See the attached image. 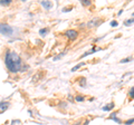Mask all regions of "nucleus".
<instances>
[{"label":"nucleus","mask_w":134,"mask_h":125,"mask_svg":"<svg viewBox=\"0 0 134 125\" xmlns=\"http://www.w3.org/2000/svg\"><path fill=\"white\" fill-rule=\"evenodd\" d=\"M46 31H47V29H43V30H40V34L44 35V34H46Z\"/></svg>","instance_id":"4468645a"},{"label":"nucleus","mask_w":134,"mask_h":125,"mask_svg":"<svg viewBox=\"0 0 134 125\" xmlns=\"http://www.w3.org/2000/svg\"><path fill=\"white\" fill-rule=\"evenodd\" d=\"M65 35L68 37L69 39H76L77 38V36H78V34H77V31H75V30H67L66 32H65Z\"/></svg>","instance_id":"7ed1b4c3"},{"label":"nucleus","mask_w":134,"mask_h":125,"mask_svg":"<svg viewBox=\"0 0 134 125\" xmlns=\"http://www.w3.org/2000/svg\"><path fill=\"white\" fill-rule=\"evenodd\" d=\"M132 123H134V117H133L132 120H127L126 122H125V124H126V125H129V124H132Z\"/></svg>","instance_id":"9d476101"},{"label":"nucleus","mask_w":134,"mask_h":125,"mask_svg":"<svg viewBox=\"0 0 134 125\" xmlns=\"http://www.w3.org/2000/svg\"><path fill=\"white\" fill-rule=\"evenodd\" d=\"M130 97H131V98H134V87H132L131 90H130Z\"/></svg>","instance_id":"1a4fd4ad"},{"label":"nucleus","mask_w":134,"mask_h":125,"mask_svg":"<svg viewBox=\"0 0 134 125\" xmlns=\"http://www.w3.org/2000/svg\"><path fill=\"white\" fill-rule=\"evenodd\" d=\"M0 32L5 36H10L14 32V29L7 24H0Z\"/></svg>","instance_id":"f03ea898"},{"label":"nucleus","mask_w":134,"mask_h":125,"mask_svg":"<svg viewBox=\"0 0 134 125\" xmlns=\"http://www.w3.org/2000/svg\"><path fill=\"white\" fill-rule=\"evenodd\" d=\"M8 106H9V104L8 103H5V102H2V103H0V112H3V111H6Z\"/></svg>","instance_id":"20e7f679"},{"label":"nucleus","mask_w":134,"mask_h":125,"mask_svg":"<svg viewBox=\"0 0 134 125\" xmlns=\"http://www.w3.org/2000/svg\"><path fill=\"white\" fill-rule=\"evenodd\" d=\"M6 66L11 73H17L21 69V59L14 52H9L6 55Z\"/></svg>","instance_id":"f257e3e1"},{"label":"nucleus","mask_w":134,"mask_h":125,"mask_svg":"<svg viewBox=\"0 0 134 125\" xmlns=\"http://www.w3.org/2000/svg\"><path fill=\"white\" fill-rule=\"evenodd\" d=\"M127 61H130V58H125V59H123V60H121V62H127Z\"/></svg>","instance_id":"f8f14e48"},{"label":"nucleus","mask_w":134,"mask_h":125,"mask_svg":"<svg viewBox=\"0 0 134 125\" xmlns=\"http://www.w3.org/2000/svg\"><path fill=\"white\" fill-rule=\"evenodd\" d=\"M74 125H79V122H77L76 124H74Z\"/></svg>","instance_id":"dca6fc26"},{"label":"nucleus","mask_w":134,"mask_h":125,"mask_svg":"<svg viewBox=\"0 0 134 125\" xmlns=\"http://www.w3.org/2000/svg\"><path fill=\"white\" fill-rule=\"evenodd\" d=\"M76 101H78V102H82V101H83V97H76Z\"/></svg>","instance_id":"2eb2a0df"},{"label":"nucleus","mask_w":134,"mask_h":125,"mask_svg":"<svg viewBox=\"0 0 134 125\" xmlns=\"http://www.w3.org/2000/svg\"><path fill=\"white\" fill-rule=\"evenodd\" d=\"M82 3H83L84 6H88V5H91V1H86V2H85V1H83Z\"/></svg>","instance_id":"9b49d317"},{"label":"nucleus","mask_w":134,"mask_h":125,"mask_svg":"<svg viewBox=\"0 0 134 125\" xmlns=\"http://www.w3.org/2000/svg\"><path fill=\"white\" fill-rule=\"evenodd\" d=\"M11 0H0V5H9Z\"/></svg>","instance_id":"0eeeda50"},{"label":"nucleus","mask_w":134,"mask_h":125,"mask_svg":"<svg viewBox=\"0 0 134 125\" xmlns=\"http://www.w3.org/2000/svg\"><path fill=\"white\" fill-rule=\"evenodd\" d=\"M41 6H44L46 9H50L52 8V2H47V1H41Z\"/></svg>","instance_id":"39448f33"},{"label":"nucleus","mask_w":134,"mask_h":125,"mask_svg":"<svg viewBox=\"0 0 134 125\" xmlns=\"http://www.w3.org/2000/svg\"><path fill=\"white\" fill-rule=\"evenodd\" d=\"M111 26H113V27L117 26V22H116V21H112V22H111Z\"/></svg>","instance_id":"ddd939ff"},{"label":"nucleus","mask_w":134,"mask_h":125,"mask_svg":"<svg viewBox=\"0 0 134 125\" xmlns=\"http://www.w3.org/2000/svg\"><path fill=\"white\" fill-rule=\"evenodd\" d=\"M132 24H134V18L131 20H126L125 21V26H129V25H132Z\"/></svg>","instance_id":"6e6552de"},{"label":"nucleus","mask_w":134,"mask_h":125,"mask_svg":"<svg viewBox=\"0 0 134 125\" xmlns=\"http://www.w3.org/2000/svg\"><path fill=\"white\" fill-rule=\"evenodd\" d=\"M111 107H112V108L114 107V104H113V103H110L108 105L104 106V107H103V110H104V111H110V110H111Z\"/></svg>","instance_id":"423d86ee"}]
</instances>
